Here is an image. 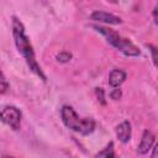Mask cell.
Returning a JSON list of instances; mask_svg holds the SVG:
<instances>
[{"instance_id": "6da1fadb", "label": "cell", "mask_w": 158, "mask_h": 158, "mask_svg": "<svg viewBox=\"0 0 158 158\" xmlns=\"http://www.w3.org/2000/svg\"><path fill=\"white\" fill-rule=\"evenodd\" d=\"M12 37H14V41H15V44H16V48L17 51L22 54V57L25 58L30 70L32 73H35L40 79H42L43 81L47 80L41 65L38 64V62L36 60V56H35V51L32 48V44L25 32V27L22 25V22L17 19V17H14L12 19Z\"/></svg>"}, {"instance_id": "7a4b0ae2", "label": "cell", "mask_w": 158, "mask_h": 158, "mask_svg": "<svg viewBox=\"0 0 158 158\" xmlns=\"http://www.w3.org/2000/svg\"><path fill=\"white\" fill-rule=\"evenodd\" d=\"M60 117H62L63 123L68 128L80 133L83 136L90 135L95 130V121L93 118L79 117L78 114L74 111V109L69 105H64L60 109Z\"/></svg>"}, {"instance_id": "3957f363", "label": "cell", "mask_w": 158, "mask_h": 158, "mask_svg": "<svg viewBox=\"0 0 158 158\" xmlns=\"http://www.w3.org/2000/svg\"><path fill=\"white\" fill-rule=\"evenodd\" d=\"M93 28L96 30L99 33H101L114 48L122 52L125 56H130V57L139 56V53H141L139 49L130 40L122 37L115 30H111V28H107V27H104V26H99V25H93Z\"/></svg>"}, {"instance_id": "277c9868", "label": "cell", "mask_w": 158, "mask_h": 158, "mask_svg": "<svg viewBox=\"0 0 158 158\" xmlns=\"http://www.w3.org/2000/svg\"><path fill=\"white\" fill-rule=\"evenodd\" d=\"M0 121L10 126L12 130H19L21 123V111L15 106H4L0 110Z\"/></svg>"}, {"instance_id": "5b68a950", "label": "cell", "mask_w": 158, "mask_h": 158, "mask_svg": "<svg viewBox=\"0 0 158 158\" xmlns=\"http://www.w3.org/2000/svg\"><path fill=\"white\" fill-rule=\"evenodd\" d=\"M154 141H156V136L148 131V130H144L143 131V135H142V138H141V142L137 147V153L138 154H146L149 152V149L153 147L154 144Z\"/></svg>"}, {"instance_id": "8992f818", "label": "cell", "mask_w": 158, "mask_h": 158, "mask_svg": "<svg viewBox=\"0 0 158 158\" xmlns=\"http://www.w3.org/2000/svg\"><path fill=\"white\" fill-rule=\"evenodd\" d=\"M90 19L94 21H99V22H105L109 25H118L122 22V20L110 12H105V11H94L90 15Z\"/></svg>"}, {"instance_id": "52a82bcc", "label": "cell", "mask_w": 158, "mask_h": 158, "mask_svg": "<svg viewBox=\"0 0 158 158\" xmlns=\"http://www.w3.org/2000/svg\"><path fill=\"white\" fill-rule=\"evenodd\" d=\"M116 136H117V138H118L120 142H122V143H128V141L131 139V136H132L131 123H130L128 121L121 122V123L116 127Z\"/></svg>"}, {"instance_id": "ba28073f", "label": "cell", "mask_w": 158, "mask_h": 158, "mask_svg": "<svg viewBox=\"0 0 158 158\" xmlns=\"http://www.w3.org/2000/svg\"><path fill=\"white\" fill-rule=\"evenodd\" d=\"M126 77H127L126 72H123L121 69H112L111 73H110V75H109V83H110L111 86L118 88L125 81Z\"/></svg>"}, {"instance_id": "9c48e42d", "label": "cell", "mask_w": 158, "mask_h": 158, "mask_svg": "<svg viewBox=\"0 0 158 158\" xmlns=\"http://www.w3.org/2000/svg\"><path fill=\"white\" fill-rule=\"evenodd\" d=\"M95 158H120L116 153H115V148H114V143L110 142L102 151H100Z\"/></svg>"}, {"instance_id": "30bf717a", "label": "cell", "mask_w": 158, "mask_h": 158, "mask_svg": "<svg viewBox=\"0 0 158 158\" xmlns=\"http://www.w3.org/2000/svg\"><path fill=\"white\" fill-rule=\"evenodd\" d=\"M9 89H10V84H9L7 79L5 78L4 73L0 70V93L4 94V93H6Z\"/></svg>"}, {"instance_id": "8fae6325", "label": "cell", "mask_w": 158, "mask_h": 158, "mask_svg": "<svg viewBox=\"0 0 158 158\" xmlns=\"http://www.w3.org/2000/svg\"><path fill=\"white\" fill-rule=\"evenodd\" d=\"M70 58H72V54L68 53V52H60L59 54H57V59H58L59 62H62V63H67V62H69Z\"/></svg>"}, {"instance_id": "7c38bea8", "label": "cell", "mask_w": 158, "mask_h": 158, "mask_svg": "<svg viewBox=\"0 0 158 158\" xmlns=\"http://www.w3.org/2000/svg\"><path fill=\"white\" fill-rule=\"evenodd\" d=\"M95 93H96L98 100H99L102 105H105V104H106V101H105V91H104V89H102V88H96Z\"/></svg>"}, {"instance_id": "4fadbf2b", "label": "cell", "mask_w": 158, "mask_h": 158, "mask_svg": "<svg viewBox=\"0 0 158 158\" xmlns=\"http://www.w3.org/2000/svg\"><path fill=\"white\" fill-rule=\"evenodd\" d=\"M121 96H122V91H121L120 88H115V89L110 93V98L114 99V100H118V99H121Z\"/></svg>"}, {"instance_id": "5bb4252c", "label": "cell", "mask_w": 158, "mask_h": 158, "mask_svg": "<svg viewBox=\"0 0 158 158\" xmlns=\"http://www.w3.org/2000/svg\"><path fill=\"white\" fill-rule=\"evenodd\" d=\"M148 48H151L149 51L152 52V58H153V63H154V65H157V54H156L157 49H156V47H154V46H152V44H148Z\"/></svg>"}, {"instance_id": "9a60e30c", "label": "cell", "mask_w": 158, "mask_h": 158, "mask_svg": "<svg viewBox=\"0 0 158 158\" xmlns=\"http://www.w3.org/2000/svg\"><path fill=\"white\" fill-rule=\"evenodd\" d=\"M157 144H153L152 147V158H157Z\"/></svg>"}, {"instance_id": "2e32d148", "label": "cell", "mask_w": 158, "mask_h": 158, "mask_svg": "<svg viewBox=\"0 0 158 158\" xmlns=\"http://www.w3.org/2000/svg\"><path fill=\"white\" fill-rule=\"evenodd\" d=\"M157 10H158V5H156L154 6V10H153V19H154V22L156 23L158 22V20H157Z\"/></svg>"}, {"instance_id": "e0dca14e", "label": "cell", "mask_w": 158, "mask_h": 158, "mask_svg": "<svg viewBox=\"0 0 158 158\" xmlns=\"http://www.w3.org/2000/svg\"><path fill=\"white\" fill-rule=\"evenodd\" d=\"M2 158H12V157H7V156H5V157H2Z\"/></svg>"}]
</instances>
